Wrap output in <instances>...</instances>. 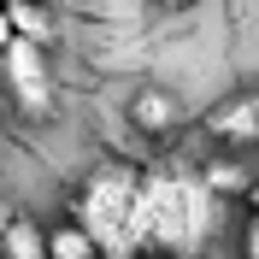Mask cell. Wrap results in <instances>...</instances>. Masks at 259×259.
I'll list each match as a JSON object with an SVG mask.
<instances>
[{"label": "cell", "mask_w": 259, "mask_h": 259, "mask_svg": "<svg viewBox=\"0 0 259 259\" xmlns=\"http://www.w3.org/2000/svg\"><path fill=\"white\" fill-rule=\"evenodd\" d=\"M142 165L130 159H100L82 177L71 218L100 242V259H136L142 253Z\"/></svg>", "instance_id": "cell-1"}, {"label": "cell", "mask_w": 259, "mask_h": 259, "mask_svg": "<svg viewBox=\"0 0 259 259\" xmlns=\"http://www.w3.org/2000/svg\"><path fill=\"white\" fill-rule=\"evenodd\" d=\"M212 189L189 171H147L142 177V247L159 259H189L206 230Z\"/></svg>", "instance_id": "cell-2"}, {"label": "cell", "mask_w": 259, "mask_h": 259, "mask_svg": "<svg viewBox=\"0 0 259 259\" xmlns=\"http://www.w3.org/2000/svg\"><path fill=\"white\" fill-rule=\"evenodd\" d=\"M0 89H6L12 112L24 118V124L53 118V106H59V77H53L48 41H24V35L0 41Z\"/></svg>", "instance_id": "cell-3"}, {"label": "cell", "mask_w": 259, "mask_h": 259, "mask_svg": "<svg viewBox=\"0 0 259 259\" xmlns=\"http://www.w3.org/2000/svg\"><path fill=\"white\" fill-rule=\"evenodd\" d=\"M206 136L230 153H253L259 147V89L247 95H230L224 106H212L206 112Z\"/></svg>", "instance_id": "cell-4"}, {"label": "cell", "mask_w": 259, "mask_h": 259, "mask_svg": "<svg viewBox=\"0 0 259 259\" xmlns=\"http://www.w3.org/2000/svg\"><path fill=\"white\" fill-rule=\"evenodd\" d=\"M124 112H130V130H142V136H153V142H165V136H177V130L189 124V112H183V100L171 95V89H159V82H147V89H136Z\"/></svg>", "instance_id": "cell-5"}, {"label": "cell", "mask_w": 259, "mask_h": 259, "mask_svg": "<svg viewBox=\"0 0 259 259\" xmlns=\"http://www.w3.org/2000/svg\"><path fill=\"white\" fill-rule=\"evenodd\" d=\"M0 259H48V224H35L30 212H12L0 224Z\"/></svg>", "instance_id": "cell-6"}, {"label": "cell", "mask_w": 259, "mask_h": 259, "mask_svg": "<svg viewBox=\"0 0 259 259\" xmlns=\"http://www.w3.org/2000/svg\"><path fill=\"white\" fill-rule=\"evenodd\" d=\"M0 18L24 41H53V6L48 0H0Z\"/></svg>", "instance_id": "cell-7"}, {"label": "cell", "mask_w": 259, "mask_h": 259, "mask_svg": "<svg viewBox=\"0 0 259 259\" xmlns=\"http://www.w3.org/2000/svg\"><path fill=\"white\" fill-rule=\"evenodd\" d=\"M200 183H206L212 194H247V189H253L242 153H230V147H218V153H212V165L200 171Z\"/></svg>", "instance_id": "cell-8"}, {"label": "cell", "mask_w": 259, "mask_h": 259, "mask_svg": "<svg viewBox=\"0 0 259 259\" xmlns=\"http://www.w3.org/2000/svg\"><path fill=\"white\" fill-rule=\"evenodd\" d=\"M48 259H100V242L77 224V218H65V224L48 230Z\"/></svg>", "instance_id": "cell-9"}, {"label": "cell", "mask_w": 259, "mask_h": 259, "mask_svg": "<svg viewBox=\"0 0 259 259\" xmlns=\"http://www.w3.org/2000/svg\"><path fill=\"white\" fill-rule=\"evenodd\" d=\"M247 200V218H242V259H259V183L242 194Z\"/></svg>", "instance_id": "cell-10"}, {"label": "cell", "mask_w": 259, "mask_h": 259, "mask_svg": "<svg viewBox=\"0 0 259 259\" xmlns=\"http://www.w3.org/2000/svg\"><path fill=\"white\" fill-rule=\"evenodd\" d=\"M6 218H12V206H6V200H0V224H6Z\"/></svg>", "instance_id": "cell-11"}, {"label": "cell", "mask_w": 259, "mask_h": 259, "mask_svg": "<svg viewBox=\"0 0 259 259\" xmlns=\"http://www.w3.org/2000/svg\"><path fill=\"white\" fill-rule=\"evenodd\" d=\"M153 6H189V0H153Z\"/></svg>", "instance_id": "cell-12"}]
</instances>
